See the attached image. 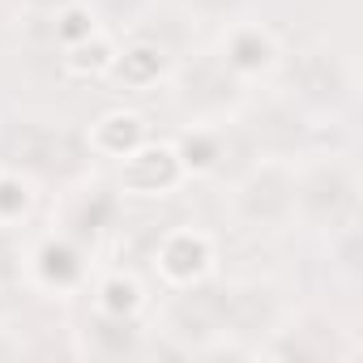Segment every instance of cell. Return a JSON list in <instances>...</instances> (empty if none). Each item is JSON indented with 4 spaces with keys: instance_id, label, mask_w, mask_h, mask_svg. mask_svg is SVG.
<instances>
[{
    "instance_id": "obj_2",
    "label": "cell",
    "mask_w": 363,
    "mask_h": 363,
    "mask_svg": "<svg viewBox=\"0 0 363 363\" xmlns=\"http://www.w3.org/2000/svg\"><path fill=\"white\" fill-rule=\"evenodd\" d=\"M158 337L171 342L175 354H248L244 346H231L227 329V282L201 278L189 286H171L167 303L158 312Z\"/></svg>"
},
{
    "instance_id": "obj_15",
    "label": "cell",
    "mask_w": 363,
    "mask_h": 363,
    "mask_svg": "<svg viewBox=\"0 0 363 363\" xmlns=\"http://www.w3.org/2000/svg\"><path fill=\"white\" fill-rule=\"evenodd\" d=\"M175 154L184 162V175H214L227 167L231 154V120H210V124H189L175 137Z\"/></svg>"
},
{
    "instance_id": "obj_5",
    "label": "cell",
    "mask_w": 363,
    "mask_h": 363,
    "mask_svg": "<svg viewBox=\"0 0 363 363\" xmlns=\"http://www.w3.org/2000/svg\"><path fill=\"white\" fill-rule=\"evenodd\" d=\"M171 99L189 124L235 120V111L248 103V82L218 52H201L171 73Z\"/></svg>"
},
{
    "instance_id": "obj_18",
    "label": "cell",
    "mask_w": 363,
    "mask_h": 363,
    "mask_svg": "<svg viewBox=\"0 0 363 363\" xmlns=\"http://www.w3.org/2000/svg\"><path fill=\"white\" fill-rule=\"evenodd\" d=\"M111 56H116V43H111V35L99 26V30H90L86 39L60 48V69H65L69 77H107Z\"/></svg>"
},
{
    "instance_id": "obj_23",
    "label": "cell",
    "mask_w": 363,
    "mask_h": 363,
    "mask_svg": "<svg viewBox=\"0 0 363 363\" xmlns=\"http://www.w3.org/2000/svg\"><path fill=\"white\" fill-rule=\"evenodd\" d=\"M22 354V342L9 337V329H0V359H18Z\"/></svg>"
},
{
    "instance_id": "obj_1",
    "label": "cell",
    "mask_w": 363,
    "mask_h": 363,
    "mask_svg": "<svg viewBox=\"0 0 363 363\" xmlns=\"http://www.w3.org/2000/svg\"><path fill=\"white\" fill-rule=\"evenodd\" d=\"M359 167L346 150H303L295 158V223L308 231H350L359 227Z\"/></svg>"
},
{
    "instance_id": "obj_10",
    "label": "cell",
    "mask_w": 363,
    "mask_h": 363,
    "mask_svg": "<svg viewBox=\"0 0 363 363\" xmlns=\"http://www.w3.org/2000/svg\"><path fill=\"white\" fill-rule=\"evenodd\" d=\"M184 162L175 154V141H141L120 158V189L133 197H167L184 184Z\"/></svg>"
},
{
    "instance_id": "obj_4",
    "label": "cell",
    "mask_w": 363,
    "mask_h": 363,
    "mask_svg": "<svg viewBox=\"0 0 363 363\" xmlns=\"http://www.w3.org/2000/svg\"><path fill=\"white\" fill-rule=\"evenodd\" d=\"M274 77H278V94L308 116H333L354 99V73L346 56L325 43L282 52Z\"/></svg>"
},
{
    "instance_id": "obj_17",
    "label": "cell",
    "mask_w": 363,
    "mask_h": 363,
    "mask_svg": "<svg viewBox=\"0 0 363 363\" xmlns=\"http://www.w3.org/2000/svg\"><path fill=\"white\" fill-rule=\"evenodd\" d=\"M145 137H150V128H145V116H137V111H103L86 128V145L99 158H124Z\"/></svg>"
},
{
    "instance_id": "obj_6",
    "label": "cell",
    "mask_w": 363,
    "mask_h": 363,
    "mask_svg": "<svg viewBox=\"0 0 363 363\" xmlns=\"http://www.w3.org/2000/svg\"><path fill=\"white\" fill-rule=\"evenodd\" d=\"M86 158H90V145H86V133H73V128H60V124H48V120H26L13 128L9 145H5V167H18L22 175H30L35 184L39 179H56V184H69L86 171Z\"/></svg>"
},
{
    "instance_id": "obj_14",
    "label": "cell",
    "mask_w": 363,
    "mask_h": 363,
    "mask_svg": "<svg viewBox=\"0 0 363 363\" xmlns=\"http://www.w3.org/2000/svg\"><path fill=\"white\" fill-rule=\"evenodd\" d=\"M77 350L90 359H133L145 350V320L141 316H116L103 308H90L77 329Z\"/></svg>"
},
{
    "instance_id": "obj_9",
    "label": "cell",
    "mask_w": 363,
    "mask_h": 363,
    "mask_svg": "<svg viewBox=\"0 0 363 363\" xmlns=\"http://www.w3.org/2000/svg\"><path fill=\"white\" fill-rule=\"evenodd\" d=\"M22 278H30L43 291L69 295L82 282H90V265H86V244L69 240L65 231L52 227V235H43L26 257H22Z\"/></svg>"
},
{
    "instance_id": "obj_16",
    "label": "cell",
    "mask_w": 363,
    "mask_h": 363,
    "mask_svg": "<svg viewBox=\"0 0 363 363\" xmlns=\"http://www.w3.org/2000/svg\"><path fill=\"white\" fill-rule=\"evenodd\" d=\"M167 73H171L167 52H162L158 43H150V39H133V43L116 48V56H111V65H107V77H111L116 86H124V90H150V86H158Z\"/></svg>"
},
{
    "instance_id": "obj_7",
    "label": "cell",
    "mask_w": 363,
    "mask_h": 363,
    "mask_svg": "<svg viewBox=\"0 0 363 363\" xmlns=\"http://www.w3.org/2000/svg\"><path fill=\"white\" fill-rule=\"evenodd\" d=\"M337 325L320 312H303V316H282L269 337L257 346V354H269V359H350L354 346L337 342Z\"/></svg>"
},
{
    "instance_id": "obj_12",
    "label": "cell",
    "mask_w": 363,
    "mask_h": 363,
    "mask_svg": "<svg viewBox=\"0 0 363 363\" xmlns=\"http://www.w3.org/2000/svg\"><path fill=\"white\" fill-rule=\"evenodd\" d=\"M282 316H286V303H282L274 282H257V278L227 282V329H231V342L257 337V346H261V337H269V329ZM257 346H252V354H257Z\"/></svg>"
},
{
    "instance_id": "obj_3",
    "label": "cell",
    "mask_w": 363,
    "mask_h": 363,
    "mask_svg": "<svg viewBox=\"0 0 363 363\" xmlns=\"http://www.w3.org/2000/svg\"><path fill=\"white\" fill-rule=\"evenodd\" d=\"M227 214L240 231H282L295 223V158L257 154L231 179Z\"/></svg>"
},
{
    "instance_id": "obj_19",
    "label": "cell",
    "mask_w": 363,
    "mask_h": 363,
    "mask_svg": "<svg viewBox=\"0 0 363 363\" xmlns=\"http://www.w3.org/2000/svg\"><path fill=\"white\" fill-rule=\"evenodd\" d=\"M90 308H103V312H116V316H141L145 312V291L133 274H99L94 278V291H90Z\"/></svg>"
},
{
    "instance_id": "obj_13",
    "label": "cell",
    "mask_w": 363,
    "mask_h": 363,
    "mask_svg": "<svg viewBox=\"0 0 363 363\" xmlns=\"http://www.w3.org/2000/svg\"><path fill=\"white\" fill-rule=\"evenodd\" d=\"M223 26H227V30H223L218 56H223L244 82H252V77L278 69V60H282V43H278V35H274L269 26H261V22H244V18H231V22H223Z\"/></svg>"
},
{
    "instance_id": "obj_8",
    "label": "cell",
    "mask_w": 363,
    "mask_h": 363,
    "mask_svg": "<svg viewBox=\"0 0 363 363\" xmlns=\"http://www.w3.org/2000/svg\"><path fill=\"white\" fill-rule=\"evenodd\" d=\"M214 261H218L214 235H206L201 227H171L154 244V274L167 282V291L210 278L214 274Z\"/></svg>"
},
{
    "instance_id": "obj_22",
    "label": "cell",
    "mask_w": 363,
    "mask_h": 363,
    "mask_svg": "<svg viewBox=\"0 0 363 363\" xmlns=\"http://www.w3.org/2000/svg\"><path fill=\"white\" fill-rule=\"evenodd\" d=\"M13 5H18L22 13H35V18H52V13H60L65 5H73V0H13Z\"/></svg>"
},
{
    "instance_id": "obj_11",
    "label": "cell",
    "mask_w": 363,
    "mask_h": 363,
    "mask_svg": "<svg viewBox=\"0 0 363 363\" xmlns=\"http://www.w3.org/2000/svg\"><path fill=\"white\" fill-rule=\"evenodd\" d=\"M116 210H120V197L103 184V179H69L65 189V201H60V227L69 240L77 244H94L111 223H116Z\"/></svg>"
},
{
    "instance_id": "obj_21",
    "label": "cell",
    "mask_w": 363,
    "mask_h": 363,
    "mask_svg": "<svg viewBox=\"0 0 363 363\" xmlns=\"http://www.w3.org/2000/svg\"><path fill=\"white\" fill-rule=\"evenodd\" d=\"M175 5L201 22H231V18H240L244 0H175Z\"/></svg>"
},
{
    "instance_id": "obj_20",
    "label": "cell",
    "mask_w": 363,
    "mask_h": 363,
    "mask_svg": "<svg viewBox=\"0 0 363 363\" xmlns=\"http://www.w3.org/2000/svg\"><path fill=\"white\" fill-rule=\"evenodd\" d=\"M35 210V179L0 162V231H13Z\"/></svg>"
}]
</instances>
